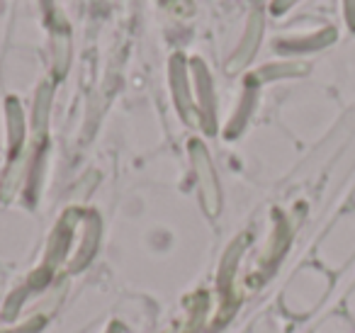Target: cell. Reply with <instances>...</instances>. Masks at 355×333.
<instances>
[{
	"label": "cell",
	"instance_id": "cell-4",
	"mask_svg": "<svg viewBox=\"0 0 355 333\" xmlns=\"http://www.w3.org/2000/svg\"><path fill=\"white\" fill-rule=\"evenodd\" d=\"M49 98H51V93H49V88H42V93L37 95V105H35V124L37 127H44V122H46V112H49Z\"/></svg>",
	"mask_w": 355,
	"mask_h": 333
},
{
	"label": "cell",
	"instance_id": "cell-3",
	"mask_svg": "<svg viewBox=\"0 0 355 333\" xmlns=\"http://www.w3.org/2000/svg\"><path fill=\"white\" fill-rule=\"evenodd\" d=\"M69 32L56 30L54 32V49H56V61H59V71L64 74L66 61H69Z\"/></svg>",
	"mask_w": 355,
	"mask_h": 333
},
{
	"label": "cell",
	"instance_id": "cell-5",
	"mask_svg": "<svg viewBox=\"0 0 355 333\" xmlns=\"http://www.w3.org/2000/svg\"><path fill=\"white\" fill-rule=\"evenodd\" d=\"M10 134H12V146H20L22 139V119H20V108H15V103H10Z\"/></svg>",
	"mask_w": 355,
	"mask_h": 333
},
{
	"label": "cell",
	"instance_id": "cell-2",
	"mask_svg": "<svg viewBox=\"0 0 355 333\" xmlns=\"http://www.w3.org/2000/svg\"><path fill=\"white\" fill-rule=\"evenodd\" d=\"M261 30H263V17L258 15V12H253L251 20H248L246 37H243L241 46H239L236 56H234V61L229 64V69H232V71L241 69V66L246 64L248 59H251L253 51H256V46H258V40H261Z\"/></svg>",
	"mask_w": 355,
	"mask_h": 333
},
{
	"label": "cell",
	"instance_id": "cell-1",
	"mask_svg": "<svg viewBox=\"0 0 355 333\" xmlns=\"http://www.w3.org/2000/svg\"><path fill=\"white\" fill-rule=\"evenodd\" d=\"M193 161H195V171L200 176V182H202V192H205V202H207V210H217V180H214L212 166H209V158L205 153V148L200 144H193Z\"/></svg>",
	"mask_w": 355,
	"mask_h": 333
}]
</instances>
